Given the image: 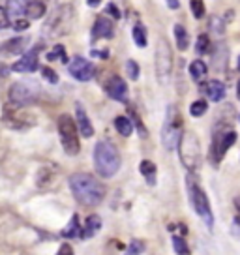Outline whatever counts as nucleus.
<instances>
[{
    "instance_id": "obj_32",
    "label": "nucleus",
    "mask_w": 240,
    "mask_h": 255,
    "mask_svg": "<svg viewBox=\"0 0 240 255\" xmlns=\"http://www.w3.org/2000/svg\"><path fill=\"white\" fill-rule=\"evenodd\" d=\"M6 11H8V15H9V13H11V15H15V17L21 15V13L24 11V4H23V2H9Z\"/></svg>"
},
{
    "instance_id": "obj_36",
    "label": "nucleus",
    "mask_w": 240,
    "mask_h": 255,
    "mask_svg": "<svg viewBox=\"0 0 240 255\" xmlns=\"http://www.w3.org/2000/svg\"><path fill=\"white\" fill-rule=\"evenodd\" d=\"M28 28V19H17L15 23H13V30L17 32H23Z\"/></svg>"
},
{
    "instance_id": "obj_30",
    "label": "nucleus",
    "mask_w": 240,
    "mask_h": 255,
    "mask_svg": "<svg viewBox=\"0 0 240 255\" xmlns=\"http://www.w3.org/2000/svg\"><path fill=\"white\" fill-rule=\"evenodd\" d=\"M41 75H43V79L49 81L51 85H56V83H58V75H56L55 70H51L49 66H43V68H41Z\"/></svg>"
},
{
    "instance_id": "obj_42",
    "label": "nucleus",
    "mask_w": 240,
    "mask_h": 255,
    "mask_svg": "<svg viewBox=\"0 0 240 255\" xmlns=\"http://www.w3.org/2000/svg\"><path fill=\"white\" fill-rule=\"evenodd\" d=\"M237 96H239V100H240V79H239V83H237Z\"/></svg>"
},
{
    "instance_id": "obj_10",
    "label": "nucleus",
    "mask_w": 240,
    "mask_h": 255,
    "mask_svg": "<svg viewBox=\"0 0 240 255\" xmlns=\"http://www.w3.org/2000/svg\"><path fill=\"white\" fill-rule=\"evenodd\" d=\"M68 72H70V75H72L73 79L81 81V83H87V81H90L96 75V68H94L92 62H88L87 58L73 56L70 66H68Z\"/></svg>"
},
{
    "instance_id": "obj_39",
    "label": "nucleus",
    "mask_w": 240,
    "mask_h": 255,
    "mask_svg": "<svg viewBox=\"0 0 240 255\" xmlns=\"http://www.w3.org/2000/svg\"><path fill=\"white\" fill-rule=\"evenodd\" d=\"M92 56H102V58H107V51H92Z\"/></svg>"
},
{
    "instance_id": "obj_40",
    "label": "nucleus",
    "mask_w": 240,
    "mask_h": 255,
    "mask_svg": "<svg viewBox=\"0 0 240 255\" xmlns=\"http://www.w3.org/2000/svg\"><path fill=\"white\" fill-rule=\"evenodd\" d=\"M167 6L169 8H178V6H180V2H167Z\"/></svg>"
},
{
    "instance_id": "obj_22",
    "label": "nucleus",
    "mask_w": 240,
    "mask_h": 255,
    "mask_svg": "<svg viewBox=\"0 0 240 255\" xmlns=\"http://www.w3.org/2000/svg\"><path fill=\"white\" fill-rule=\"evenodd\" d=\"M175 40L176 47L180 49V51H186L188 45H190V36H188V30L182 24H175Z\"/></svg>"
},
{
    "instance_id": "obj_12",
    "label": "nucleus",
    "mask_w": 240,
    "mask_h": 255,
    "mask_svg": "<svg viewBox=\"0 0 240 255\" xmlns=\"http://www.w3.org/2000/svg\"><path fill=\"white\" fill-rule=\"evenodd\" d=\"M115 36V26L109 19L98 17L92 26V40H111Z\"/></svg>"
},
{
    "instance_id": "obj_2",
    "label": "nucleus",
    "mask_w": 240,
    "mask_h": 255,
    "mask_svg": "<svg viewBox=\"0 0 240 255\" xmlns=\"http://www.w3.org/2000/svg\"><path fill=\"white\" fill-rule=\"evenodd\" d=\"M120 154L117 146L109 141H100L94 146V167H96L98 175L104 178H111L117 175L120 169Z\"/></svg>"
},
{
    "instance_id": "obj_1",
    "label": "nucleus",
    "mask_w": 240,
    "mask_h": 255,
    "mask_svg": "<svg viewBox=\"0 0 240 255\" xmlns=\"http://www.w3.org/2000/svg\"><path fill=\"white\" fill-rule=\"evenodd\" d=\"M70 188L77 203L85 207H98L105 199V186L88 173H75L70 176Z\"/></svg>"
},
{
    "instance_id": "obj_41",
    "label": "nucleus",
    "mask_w": 240,
    "mask_h": 255,
    "mask_svg": "<svg viewBox=\"0 0 240 255\" xmlns=\"http://www.w3.org/2000/svg\"><path fill=\"white\" fill-rule=\"evenodd\" d=\"M235 225H237V227L240 229V214L237 216V218H235Z\"/></svg>"
},
{
    "instance_id": "obj_26",
    "label": "nucleus",
    "mask_w": 240,
    "mask_h": 255,
    "mask_svg": "<svg viewBox=\"0 0 240 255\" xmlns=\"http://www.w3.org/2000/svg\"><path fill=\"white\" fill-rule=\"evenodd\" d=\"M207 111H208V104L205 100H197V102H193L190 105V115L192 117H203Z\"/></svg>"
},
{
    "instance_id": "obj_9",
    "label": "nucleus",
    "mask_w": 240,
    "mask_h": 255,
    "mask_svg": "<svg viewBox=\"0 0 240 255\" xmlns=\"http://www.w3.org/2000/svg\"><path fill=\"white\" fill-rule=\"evenodd\" d=\"M171 70H173V55H171L167 41L161 40L158 43V49H156V72H158V77L161 81H167Z\"/></svg>"
},
{
    "instance_id": "obj_8",
    "label": "nucleus",
    "mask_w": 240,
    "mask_h": 255,
    "mask_svg": "<svg viewBox=\"0 0 240 255\" xmlns=\"http://www.w3.org/2000/svg\"><path fill=\"white\" fill-rule=\"evenodd\" d=\"M40 92V85L34 81H19L9 90V100L15 105H28L36 100Z\"/></svg>"
},
{
    "instance_id": "obj_29",
    "label": "nucleus",
    "mask_w": 240,
    "mask_h": 255,
    "mask_svg": "<svg viewBox=\"0 0 240 255\" xmlns=\"http://www.w3.org/2000/svg\"><path fill=\"white\" fill-rule=\"evenodd\" d=\"M143 250H144V244L141 242V240H131L124 255H141L143 254Z\"/></svg>"
},
{
    "instance_id": "obj_31",
    "label": "nucleus",
    "mask_w": 240,
    "mask_h": 255,
    "mask_svg": "<svg viewBox=\"0 0 240 255\" xmlns=\"http://www.w3.org/2000/svg\"><path fill=\"white\" fill-rule=\"evenodd\" d=\"M126 72H128L129 79L131 81L139 79V66H137L135 60H128V62H126Z\"/></svg>"
},
{
    "instance_id": "obj_3",
    "label": "nucleus",
    "mask_w": 240,
    "mask_h": 255,
    "mask_svg": "<svg viewBox=\"0 0 240 255\" xmlns=\"http://www.w3.org/2000/svg\"><path fill=\"white\" fill-rule=\"evenodd\" d=\"M182 133H184V129H182L180 111L175 105H169L165 122H163V128H161V143L167 150H173V148L178 146V141H180Z\"/></svg>"
},
{
    "instance_id": "obj_6",
    "label": "nucleus",
    "mask_w": 240,
    "mask_h": 255,
    "mask_svg": "<svg viewBox=\"0 0 240 255\" xmlns=\"http://www.w3.org/2000/svg\"><path fill=\"white\" fill-rule=\"evenodd\" d=\"M237 143V131L229 126H220L212 139V148H210V159L214 163H220L225 152Z\"/></svg>"
},
{
    "instance_id": "obj_20",
    "label": "nucleus",
    "mask_w": 240,
    "mask_h": 255,
    "mask_svg": "<svg viewBox=\"0 0 240 255\" xmlns=\"http://www.w3.org/2000/svg\"><path fill=\"white\" fill-rule=\"evenodd\" d=\"M115 128H117V131H119L120 135L129 137L131 131H133V120L129 119V117H117L115 119Z\"/></svg>"
},
{
    "instance_id": "obj_14",
    "label": "nucleus",
    "mask_w": 240,
    "mask_h": 255,
    "mask_svg": "<svg viewBox=\"0 0 240 255\" xmlns=\"http://www.w3.org/2000/svg\"><path fill=\"white\" fill-rule=\"evenodd\" d=\"M107 94L111 96L113 100H119V102H124L126 100V94H128V85L124 83V79L120 77H111L109 83H107Z\"/></svg>"
},
{
    "instance_id": "obj_24",
    "label": "nucleus",
    "mask_w": 240,
    "mask_h": 255,
    "mask_svg": "<svg viewBox=\"0 0 240 255\" xmlns=\"http://www.w3.org/2000/svg\"><path fill=\"white\" fill-rule=\"evenodd\" d=\"M133 41H135L137 47H146L148 36H146V28H144L143 24H135L133 26Z\"/></svg>"
},
{
    "instance_id": "obj_17",
    "label": "nucleus",
    "mask_w": 240,
    "mask_h": 255,
    "mask_svg": "<svg viewBox=\"0 0 240 255\" xmlns=\"http://www.w3.org/2000/svg\"><path fill=\"white\" fill-rule=\"evenodd\" d=\"M100 229H102V218L98 214H90L87 220H85V225L81 227L79 239H92Z\"/></svg>"
},
{
    "instance_id": "obj_33",
    "label": "nucleus",
    "mask_w": 240,
    "mask_h": 255,
    "mask_svg": "<svg viewBox=\"0 0 240 255\" xmlns=\"http://www.w3.org/2000/svg\"><path fill=\"white\" fill-rule=\"evenodd\" d=\"M190 8H192V13L195 19H201L205 15V4L203 2H190Z\"/></svg>"
},
{
    "instance_id": "obj_43",
    "label": "nucleus",
    "mask_w": 240,
    "mask_h": 255,
    "mask_svg": "<svg viewBox=\"0 0 240 255\" xmlns=\"http://www.w3.org/2000/svg\"><path fill=\"white\" fill-rule=\"evenodd\" d=\"M239 72H240V56H239Z\"/></svg>"
},
{
    "instance_id": "obj_27",
    "label": "nucleus",
    "mask_w": 240,
    "mask_h": 255,
    "mask_svg": "<svg viewBox=\"0 0 240 255\" xmlns=\"http://www.w3.org/2000/svg\"><path fill=\"white\" fill-rule=\"evenodd\" d=\"M171 242H173V248H175V252L178 255H188V254H190V252H188V244L184 242V239H182V237H178V235H173Z\"/></svg>"
},
{
    "instance_id": "obj_37",
    "label": "nucleus",
    "mask_w": 240,
    "mask_h": 255,
    "mask_svg": "<svg viewBox=\"0 0 240 255\" xmlns=\"http://www.w3.org/2000/svg\"><path fill=\"white\" fill-rule=\"evenodd\" d=\"M56 255H73V248L66 242V244H62V246L58 248V252H56Z\"/></svg>"
},
{
    "instance_id": "obj_13",
    "label": "nucleus",
    "mask_w": 240,
    "mask_h": 255,
    "mask_svg": "<svg viewBox=\"0 0 240 255\" xmlns=\"http://www.w3.org/2000/svg\"><path fill=\"white\" fill-rule=\"evenodd\" d=\"M201 90L208 96L210 102H216V104L218 102H222V100L225 98V85L218 79L207 81V83L201 87Z\"/></svg>"
},
{
    "instance_id": "obj_35",
    "label": "nucleus",
    "mask_w": 240,
    "mask_h": 255,
    "mask_svg": "<svg viewBox=\"0 0 240 255\" xmlns=\"http://www.w3.org/2000/svg\"><path fill=\"white\" fill-rule=\"evenodd\" d=\"M8 24H9L8 11H6V8H2V6H0V30H4Z\"/></svg>"
},
{
    "instance_id": "obj_38",
    "label": "nucleus",
    "mask_w": 240,
    "mask_h": 255,
    "mask_svg": "<svg viewBox=\"0 0 240 255\" xmlns=\"http://www.w3.org/2000/svg\"><path fill=\"white\" fill-rule=\"evenodd\" d=\"M107 13L113 15L115 19H120V11H119V6H117V4H107Z\"/></svg>"
},
{
    "instance_id": "obj_15",
    "label": "nucleus",
    "mask_w": 240,
    "mask_h": 255,
    "mask_svg": "<svg viewBox=\"0 0 240 255\" xmlns=\"http://www.w3.org/2000/svg\"><path fill=\"white\" fill-rule=\"evenodd\" d=\"M75 117H77V128H79V133L83 137L90 139V137L94 135V128H92V124H90L87 111L83 109V105L81 104H77V107H75Z\"/></svg>"
},
{
    "instance_id": "obj_28",
    "label": "nucleus",
    "mask_w": 240,
    "mask_h": 255,
    "mask_svg": "<svg viewBox=\"0 0 240 255\" xmlns=\"http://www.w3.org/2000/svg\"><path fill=\"white\" fill-rule=\"evenodd\" d=\"M195 51H197V55H207L208 51H210V40H208L207 34H201L199 38H197Z\"/></svg>"
},
{
    "instance_id": "obj_5",
    "label": "nucleus",
    "mask_w": 240,
    "mask_h": 255,
    "mask_svg": "<svg viewBox=\"0 0 240 255\" xmlns=\"http://www.w3.org/2000/svg\"><path fill=\"white\" fill-rule=\"evenodd\" d=\"M58 133H60V141H62L66 154L75 156L79 152V133H77V126L72 117L62 115L58 119Z\"/></svg>"
},
{
    "instance_id": "obj_25",
    "label": "nucleus",
    "mask_w": 240,
    "mask_h": 255,
    "mask_svg": "<svg viewBox=\"0 0 240 255\" xmlns=\"http://www.w3.org/2000/svg\"><path fill=\"white\" fill-rule=\"evenodd\" d=\"M47 60H60V62L68 64V56H66V49L62 45H55V47L51 49L47 53Z\"/></svg>"
},
{
    "instance_id": "obj_11",
    "label": "nucleus",
    "mask_w": 240,
    "mask_h": 255,
    "mask_svg": "<svg viewBox=\"0 0 240 255\" xmlns=\"http://www.w3.org/2000/svg\"><path fill=\"white\" fill-rule=\"evenodd\" d=\"M13 72L17 73H32L38 70V49L28 51L26 55H23V58H19L13 66Z\"/></svg>"
},
{
    "instance_id": "obj_18",
    "label": "nucleus",
    "mask_w": 240,
    "mask_h": 255,
    "mask_svg": "<svg viewBox=\"0 0 240 255\" xmlns=\"http://www.w3.org/2000/svg\"><path fill=\"white\" fill-rule=\"evenodd\" d=\"M139 171H141V175H143V178L146 180L148 186H154V184H156L158 169H156V165H154L150 159H143V161L139 163Z\"/></svg>"
},
{
    "instance_id": "obj_23",
    "label": "nucleus",
    "mask_w": 240,
    "mask_h": 255,
    "mask_svg": "<svg viewBox=\"0 0 240 255\" xmlns=\"http://www.w3.org/2000/svg\"><path fill=\"white\" fill-rule=\"evenodd\" d=\"M64 239H73V237H81V223H79V216L73 214L72 216V222L68 223V227L62 229L60 233Z\"/></svg>"
},
{
    "instance_id": "obj_4",
    "label": "nucleus",
    "mask_w": 240,
    "mask_h": 255,
    "mask_svg": "<svg viewBox=\"0 0 240 255\" xmlns=\"http://www.w3.org/2000/svg\"><path fill=\"white\" fill-rule=\"evenodd\" d=\"M186 186H188V195H190L192 207L195 208V212H197V216H199L201 220L207 223L208 229H212V225H214V214H212V208H210L207 193L201 190L197 180L192 175L186 178Z\"/></svg>"
},
{
    "instance_id": "obj_34",
    "label": "nucleus",
    "mask_w": 240,
    "mask_h": 255,
    "mask_svg": "<svg viewBox=\"0 0 240 255\" xmlns=\"http://www.w3.org/2000/svg\"><path fill=\"white\" fill-rule=\"evenodd\" d=\"M210 28H212V32H216V34H224V23H222V19L214 17L210 21Z\"/></svg>"
},
{
    "instance_id": "obj_7",
    "label": "nucleus",
    "mask_w": 240,
    "mask_h": 255,
    "mask_svg": "<svg viewBox=\"0 0 240 255\" xmlns=\"http://www.w3.org/2000/svg\"><path fill=\"white\" fill-rule=\"evenodd\" d=\"M178 148H180V159L188 169H195L201 159V146L199 141L193 131H184L180 141H178Z\"/></svg>"
},
{
    "instance_id": "obj_16",
    "label": "nucleus",
    "mask_w": 240,
    "mask_h": 255,
    "mask_svg": "<svg viewBox=\"0 0 240 255\" xmlns=\"http://www.w3.org/2000/svg\"><path fill=\"white\" fill-rule=\"evenodd\" d=\"M26 43L28 40L26 38H13V40H8L6 43L0 45V55H21L24 49H26Z\"/></svg>"
},
{
    "instance_id": "obj_19",
    "label": "nucleus",
    "mask_w": 240,
    "mask_h": 255,
    "mask_svg": "<svg viewBox=\"0 0 240 255\" xmlns=\"http://www.w3.org/2000/svg\"><path fill=\"white\" fill-rule=\"evenodd\" d=\"M45 11H47L45 2H26L24 4V13L28 15V19H40L45 15Z\"/></svg>"
},
{
    "instance_id": "obj_21",
    "label": "nucleus",
    "mask_w": 240,
    "mask_h": 255,
    "mask_svg": "<svg viewBox=\"0 0 240 255\" xmlns=\"http://www.w3.org/2000/svg\"><path fill=\"white\" fill-rule=\"evenodd\" d=\"M207 72H208V68L203 60H193V62L190 64V75H192V79L197 81V83L207 77Z\"/></svg>"
}]
</instances>
